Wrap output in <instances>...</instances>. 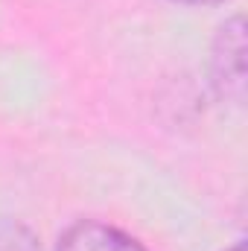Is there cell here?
Segmentation results:
<instances>
[{"mask_svg":"<svg viewBox=\"0 0 248 251\" xmlns=\"http://www.w3.org/2000/svg\"><path fill=\"white\" fill-rule=\"evenodd\" d=\"M56 251H149L123 228L102 219H76L62 231Z\"/></svg>","mask_w":248,"mask_h":251,"instance_id":"cell-2","label":"cell"},{"mask_svg":"<svg viewBox=\"0 0 248 251\" xmlns=\"http://www.w3.org/2000/svg\"><path fill=\"white\" fill-rule=\"evenodd\" d=\"M173 3H181V6H219V3H228V0H173Z\"/></svg>","mask_w":248,"mask_h":251,"instance_id":"cell-4","label":"cell"},{"mask_svg":"<svg viewBox=\"0 0 248 251\" xmlns=\"http://www.w3.org/2000/svg\"><path fill=\"white\" fill-rule=\"evenodd\" d=\"M225 251H246V243H243V240H240V243H234V246H231V249H225Z\"/></svg>","mask_w":248,"mask_h":251,"instance_id":"cell-5","label":"cell"},{"mask_svg":"<svg viewBox=\"0 0 248 251\" xmlns=\"http://www.w3.org/2000/svg\"><path fill=\"white\" fill-rule=\"evenodd\" d=\"M0 251H41V240L26 222L0 216Z\"/></svg>","mask_w":248,"mask_h":251,"instance_id":"cell-3","label":"cell"},{"mask_svg":"<svg viewBox=\"0 0 248 251\" xmlns=\"http://www.w3.org/2000/svg\"><path fill=\"white\" fill-rule=\"evenodd\" d=\"M210 88L222 102L243 105L246 100V21L228 18L210 44Z\"/></svg>","mask_w":248,"mask_h":251,"instance_id":"cell-1","label":"cell"}]
</instances>
